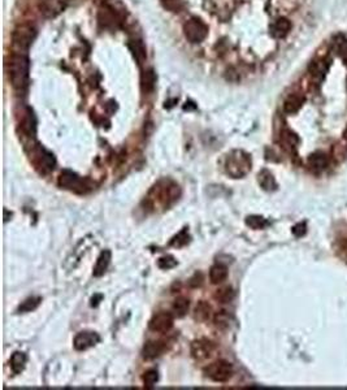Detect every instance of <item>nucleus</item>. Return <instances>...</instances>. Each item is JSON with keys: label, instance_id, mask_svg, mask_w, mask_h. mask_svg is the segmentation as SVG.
<instances>
[{"label": "nucleus", "instance_id": "1", "mask_svg": "<svg viewBox=\"0 0 347 390\" xmlns=\"http://www.w3.org/2000/svg\"><path fill=\"white\" fill-rule=\"evenodd\" d=\"M10 83L16 90L22 91L28 87L29 82V59L25 55H13L8 65Z\"/></svg>", "mask_w": 347, "mask_h": 390}, {"label": "nucleus", "instance_id": "2", "mask_svg": "<svg viewBox=\"0 0 347 390\" xmlns=\"http://www.w3.org/2000/svg\"><path fill=\"white\" fill-rule=\"evenodd\" d=\"M225 171L233 178L244 177L251 171V158L243 151H233L228 155Z\"/></svg>", "mask_w": 347, "mask_h": 390}, {"label": "nucleus", "instance_id": "3", "mask_svg": "<svg viewBox=\"0 0 347 390\" xmlns=\"http://www.w3.org/2000/svg\"><path fill=\"white\" fill-rule=\"evenodd\" d=\"M150 193L154 194L155 198L148 196V200H154V199L158 198V202L162 203L164 207H169V205L174 203L175 200L179 198V195H181L179 186L173 184V182H167L164 186H154V189H152Z\"/></svg>", "mask_w": 347, "mask_h": 390}, {"label": "nucleus", "instance_id": "4", "mask_svg": "<svg viewBox=\"0 0 347 390\" xmlns=\"http://www.w3.org/2000/svg\"><path fill=\"white\" fill-rule=\"evenodd\" d=\"M204 373L215 383H227L233 376V367L227 360H217L206 367Z\"/></svg>", "mask_w": 347, "mask_h": 390}, {"label": "nucleus", "instance_id": "5", "mask_svg": "<svg viewBox=\"0 0 347 390\" xmlns=\"http://www.w3.org/2000/svg\"><path fill=\"white\" fill-rule=\"evenodd\" d=\"M37 37V29L30 24L18 25L12 34L13 45L20 50H28Z\"/></svg>", "mask_w": 347, "mask_h": 390}, {"label": "nucleus", "instance_id": "6", "mask_svg": "<svg viewBox=\"0 0 347 390\" xmlns=\"http://www.w3.org/2000/svg\"><path fill=\"white\" fill-rule=\"evenodd\" d=\"M183 33H185L186 39L191 43H199L204 41L208 34V28L207 25L199 18L193 17L189 21H186L183 25Z\"/></svg>", "mask_w": 347, "mask_h": 390}, {"label": "nucleus", "instance_id": "7", "mask_svg": "<svg viewBox=\"0 0 347 390\" xmlns=\"http://www.w3.org/2000/svg\"><path fill=\"white\" fill-rule=\"evenodd\" d=\"M58 185L62 186V188L68 189V190H72V192L76 193H86L87 188H90L89 185L86 184L85 180H82L81 177L73 173L70 171H64L58 177Z\"/></svg>", "mask_w": 347, "mask_h": 390}, {"label": "nucleus", "instance_id": "8", "mask_svg": "<svg viewBox=\"0 0 347 390\" xmlns=\"http://www.w3.org/2000/svg\"><path fill=\"white\" fill-rule=\"evenodd\" d=\"M173 324H174V320H173L172 314L159 312V314L152 316V319L148 323V328L155 333H168L173 328Z\"/></svg>", "mask_w": 347, "mask_h": 390}, {"label": "nucleus", "instance_id": "9", "mask_svg": "<svg viewBox=\"0 0 347 390\" xmlns=\"http://www.w3.org/2000/svg\"><path fill=\"white\" fill-rule=\"evenodd\" d=\"M216 345L208 339H196L191 343V355L196 360H206L213 355Z\"/></svg>", "mask_w": 347, "mask_h": 390}, {"label": "nucleus", "instance_id": "10", "mask_svg": "<svg viewBox=\"0 0 347 390\" xmlns=\"http://www.w3.org/2000/svg\"><path fill=\"white\" fill-rule=\"evenodd\" d=\"M99 341L100 337L95 332H81L76 335L73 343H74V349L78 351H85L97 345Z\"/></svg>", "mask_w": 347, "mask_h": 390}, {"label": "nucleus", "instance_id": "11", "mask_svg": "<svg viewBox=\"0 0 347 390\" xmlns=\"http://www.w3.org/2000/svg\"><path fill=\"white\" fill-rule=\"evenodd\" d=\"M65 8V3L61 0H45L41 4V12L46 17H56L58 13H61Z\"/></svg>", "mask_w": 347, "mask_h": 390}, {"label": "nucleus", "instance_id": "12", "mask_svg": "<svg viewBox=\"0 0 347 390\" xmlns=\"http://www.w3.org/2000/svg\"><path fill=\"white\" fill-rule=\"evenodd\" d=\"M165 350V345L162 341H148L145 346H143V358L146 360H152L155 358H158L163 354V351Z\"/></svg>", "mask_w": 347, "mask_h": 390}, {"label": "nucleus", "instance_id": "13", "mask_svg": "<svg viewBox=\"0 0 347 390\" xmlns=\"http://www.w3.org/2000/svg\"><path fill=\"white\" fill-rule=\"evenodd\" d=\"M111 259H112V254H111L110 250L102 251V254H100L97 260L95 268H94V276L95 277H100V276H103L106 273V270L108 269V265L111 263Z\"/></svg>", "mask_w": 347, "mask_h": 390}, {"label": "nucleus", "instance_id": "14", "mask_svg": "<svg viewBox=\"0 0 347 390\" xmlns=\"http://www.w3.org/2000/svg\"><path fill=\"white\" fill-rule=\"evenodd\" d=\"M290 29H291V24L289 20L286 18H279L277 21H275L271 26V34L275 38H284L289 34Z\"/></svg>", "mask_w": 347, "mask_h": 390}, {"label": "nucleus", "instance_id": "15", "mask_svg": "<svg viewBox=\"0 0 347 390\" xmlns=\"http://www.w3.org/2000/svg\"><path fill=\"white\" fill-rule=\"evenodd\" d=\"M308 167L312 169L313 172H321L323 169H325L328 164V159L327 155L323 154V152H315L311 156H308Z\"/></svg>", "mask_w": 347, "mask_h": 390}, {"label": "nucleus", "instance_id": "16", "mask_svg": "<svg viewBox=\"0 0 347 390\" xmlns=\"http://www.w3.org/2000/svg\"><path fill=\"white\" fill-rule=\"evenodd\" d=\"M303 102H304V98L302 95H298V94H292L290 95L288 99L285 100L284 103V111L289 115H292V113H296L303 106Z\"/></svg>", "mask_w": 347, "mask_h": 390}, {"label": "nucleus", "instance_id": "17", "mask_svg": "<svg viewBox=\"0 0 347 390\" xmlns=\"http://www.w3.org/2000/svg\"><path fill=\"white\" fill-rule=\"evenodd\" d=\"M228 278V268L223 264H216L210 269V281L213 285L223 284Z\"/></svg>", "mask_w": 347, "mask_h": 390}, {"label": "nucleus", "instance_id": "18", "mask_svg": "<svg viewBox=\"0 0 347 390\" xmlns=\"http://www.w3.org/2000/svg\"><path fill=\"white\" fill-rule=\"evenodd\" d=\"M212 315V307H211L207 302L200 301L195 307V311H194V318L198 322H207L208 319L211 318Z\"/></svg>", "mask_w": 347, "mask_h": 390}, {"label": "nucleus", "instance_id": "19", "mask_svg": "<svg viewBox=\"0 0 347 390\" xmlns=\"http://www.w3.org/2000/svg\"><path fill=\"white\" fill-rule=\"evenodd\" d=\"M155 82H156V77H155V73L152 72L151 69H148V70H145V72L142 73L141 87L143 93H151L155 87Z\"/></svg>", "mask_w": 347, "mask_h": 390}, {"label": "nucleus", "instance_id": "20", "mask_svg": "<svg viewBox=\"0 0 347 390\" xmlns=\"http://www.w3.org/2000/svg\"><path fill=\"white\" fill-rule=\"evenodd\" d=\"M189 307H190V302L187 298L185 297H179L177 298L174 301V303H173V314H174V316H177V318H183V316L187 314V311H189Z\"/></svg>", "mask_w": 347, "mask_h": 390}, {"label": "nucleus", "instance_id": "21", "mask_svg": "<svg viewBox=\"0 0 347 390\" xmlns=\"http://www.w3.org/2000/svg\"><path fill=\"white\" fill-rule=\"evenodd\" d=\"M25 364H26V355L24 353H18L17 351L10 358V368L16 375H20L24 371Z\"/></svg>", "mask_w": 347, "mask_h": 390}, {"label": "nucleus", "instance_id": "22", "mask_svg": "<svg viewBox=\"0 0 347 390\" xmlns=\"http://www.w3.org/2000/svg\"><path fill=\"white\" fill-rule=\"evenodd\" d=\"M259 184L261 185V188L264 189V190H268V192L276 189V186H277L275 178H273L271 172L268 171H263L259 173Z\"/></svg>", "mask_w": 347, "mask_h": 390}, {"label": "nucleus", "instance_id": "23", "mask_svg": "<svg viewBox=\"0 0 347 390\" xmlns=\"http://www.w3.org/2000/svg\"><path fill=\"white\" fill-rule=\"evenodd\" d=\"M233 298L234 291L231 286H223L215 293V299L220 303H229V302L233 301Z\"/></svg>", "mask_w": 347, "mask_h": 390}, {"label": "nucleus", "instance_id": "24", "mask_svg": "<svg viewBox=\"0 0 347 390\" xmlns=\"http://www.w3.org/2000/svg\"><path fill=\"white\" fill-rule=\"evenodd\" d=\"M42 299L39 297H30L26 301L22 302V305H20L18 307V312L20 314H25V312H31L34 311L35 308L41 305Z\"/></svg>", "mask_w": 347, "mask_h": 390}, {"label": "nucleus", "instance_id": "25", "mask_svg": "<svg viewBox=\"0 0 347 390\" xmlns=\"http://www.w3.org/2000/svg\"><path fill=\"white\" fill-rule=\"evenodd\" d=\"M246 225L250 226V228H252V229L255 230H259V229H264L265 226L269 225V223L264 219V217L254 215V216H248L247 219H246Z\"/></svg>", "mask_w": 347, "mask_h": 390}, {"label": "nucleus", "instance_id": "26", "mask_svg": "<svg viewBox=\"0 0 347 390\" xmlns=\"http://www.w3.org/2000/svg\"><path fill=\"white\" fill-rule=\"evenodd\" d=\"M21 127H22L25 133L30 134V135L35 133V119L34 116H33V112H31L30 110H28V112H26V115H25Z\"/></svg>", "mask_w": 347, "mask_h": 390}, {"label": "nucleus", "instance_id": "27", "mask_svg": "<svg viewBox=\"0 0 347 390\" xmlns=\"http://www.w3.org/2000/svg\"><path fill=\"white\" fill-rule=\"evenodd\" d=\"M334 50L337 52L341 58L344 59L345 62H347V39L344 38L342 35L336 38L334 41Z\"/></svg>", "mask_w": 347, "mask_h": 390}, {"label": "nucleus", "instance_id": "28", "mask_svg": "<svg viewBox=\"0 0 347 390\" xmlns=\"http://www.w3.org/2000/svg\"><path fill=\"white\" fill-rule=\"evenodd\" d=\"M159 380V373L156 370H150L143 375V384H145V388L147 389H152L154 385L158 383Z\"/></svg>", "mask_w": 347, "mask_h": 390}, {"label": "nucleus", "instance_id": "29", "mask_svg": "<svg viewBox=\"0 0 347 390\" xmlns=\"http://www.w3.org/2000/svg\"><path fill=\"white\" fill-rule=\"evenodd\" d=\"M189 240H190V237H189V234H187V230L183 229L182 232L178 233V234H177V236H175L172 241H171V246L182 247L189 243Z\"/></svg>", "mask_w": 347, "mask_h": 390}, {"label": "nucleus", "instance_id": "30", "mask_svg": "<svg viewBox=\"0 0 347 390\" xmlns=\"http://www.w3.org/2000/svg\"><path fill=\"white\" fill-rule=\"evenodd\" d=\"M177 265V260L174 259L173 257H163L158 260V267L162 268V269H171V268H174Z\"/></svg>", "mask_w": 347, "mask_h": 390}, {"label": "nucleus", "instance_id": "31", "mask_svg": "<svg viewBox=\"0 0 347 390\" xmlns=\"http://www.w3.org/2000/svg\"><path fill=\"white\" fill-rule=\"evenodd\" d=\"M213 322H215V325H216L217 328L225 329L228 328V325H229V316L225 314V311H220L219 314H216Z\"/></svg>", "mask_w": 347, "mask_h": 390}, {"label": "nucleus", "instance_id": "32", "mask_svg": "<svg viewBox=\"0 0 347 390\" xmlns=\"http://www.w3.org/2000/svg\"><path fill=\"white\" fill-rule=\"evenodd\" d=\"M325 72H327V66L324 64V62L313 63L312 66H311V74L313 77H323Z\"/></svg>", "mask_w": 347, "mask_h": 390}, {"label": "nucleus", "instance_id": "33", "mask_svg": "<svg viewBox=\"0 0 347 390\" xmlns=\"http://www.w3.org/2000/svg\"><path fill=\"white\" fill-rule=\"evenodd\" d=\"M163 4L171 12H178L182 8V0H163Z\"/></svg>", "mask_w": 347, "mask_h": 390}, {"label": "nucleus", "instance_id": "34", "mask_svg": "<svg viewBox=\"0 0 347 390\" xmlns=\"http://www.w3.org/2000/svg\"><path fill=\"white\" fill-rule=\"evenodd\" d=\"M134 43H135V48H134V50H133V51H134L135 58H137L138 60H139V62H142V60H143V59L146 58L145 48H143V46H142L141 43H139V42H134Z\"/></svg>", "mask_w": 347, "mask_h": 390}, {"label": "nucleus", "instance_id": "35", "mask_svg": "<svg viewBox=\"0 0 347 390\" xmlns=\"http://www.w3.org/2000/svg\"><path fill=\"white\" fill-rule=\"evenodd\" d=\"M292 233L295 234L296 237H302L304 233H306V225L303 223L298 224V225H295L294 228H292Z\"/></svg>", "mask_w": 347, "mask_h": 390}, {"label": "nucleus", "instance_id": "36", "mask_svg": "<svg viewBox=\"0 0 347 390\" xmlns=\"http://www.w3.org/2000/svg\"><path fill=\"white\" fill-rule=\"evenodd\" d=\"M344 139L347 142V127L345 128V130H344Z\"/></svg>", "mask_w": 347, "mask_h": 390}, {"label": "nucleus", "instance_id": "37", "mask_svg": "<svg viewBox=\"0 0 347 390\" xmlns=\"http://www.w3.org/2000/svg\"><path fill=\"white\" fill-rule=\"evenodd\" d=\"M346 87H347V78H346Z\"/></svg>", "mask_w": 347, "mask_h": 390}]
</instances>
